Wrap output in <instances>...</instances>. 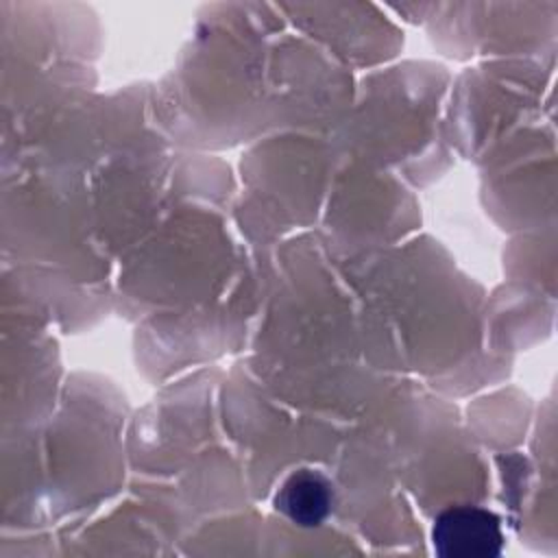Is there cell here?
I'll return each instance as SVG.
<instances>
[{"mask_svg": "<svg viewBox=\"0 0 558 558\" xmlns=\"http://www.w3.org/2000/svg\"><path fill=\"white\" fill-rule=\"evenodd\" d=\"M436 554L447 558H490L504 547L499 519L477 506L445 510L434 523Z\"/></svg>", "mask_w": 558, "mask_h": 558, "instance_id": "6da1fadb", "label": "cell"}, {"mask_svg": "<svg viewBox=\"0 0 558 558\" xmlns=\"http://www.w3.org/2000/svg\"><path fill=\"white\" fill-rule=\"evenodd\" d=\"M275 508L301 527H316L333 508V484L320 471L299 469L279 486Z\"/></svg>", "mask_w": 558, "mask_h": 558, "instance_id": "7a4b0ae2", "label": "cell"}]
</instances>
